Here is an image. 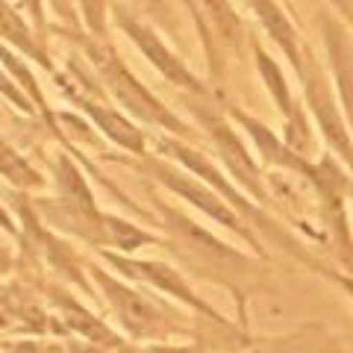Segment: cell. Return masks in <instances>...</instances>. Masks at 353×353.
<instances>
[{
  "instance_id": "obj_1",
  "label": "cell",
  "mask_w": 353,
  "mask_h": 353,
  "mask_svg": "<svg viewBox=\"0 0 353 353\" xmlns=\"http://www.w3.org/2000/svg\"><path fill=\"white\" fill-rule=\"evenodd\" d=\"M297 77H301V83H303L306 106H309V112H312L318 130H321L330 153L353 174V132L347 127L345 112H341V103L336 97L330 74L312 59V53L303 50V65H301V71H297Z\"/></svg>"
},
{
  "instance_id": "obj_2",
  "label": "cell",
  "mask_w": 353,
  "mask_h": 353,
  "mask_svg": "<svg viewBox=\"0 0 353 353\" xmlns=\"http://www.w3.org/2000/svg\"><path fill=\"white\" fill-rule=\"evenodd\" d=\"M324 48H327V65H330V80H333L336 97L341 103V112L347 118V127L353 132V36L341 18L324 15Z\"/></svg>"
},
{
  "instance_id": "obj_3",
  "label": "cell",
  "mask_w": 353,
  "mask_h": 353,
  "mask_svg": "<svg viewBox=\"0 0 353 353\" xmlns=\"http://www.w3.org/2000/svg\"><path fill=\"white\" fill-rule=\"evenodd\" d=\"M256 65H259V74H262L265 85H268V92L274 94V101H277L280 112L285 118V127H289V141H285V145H292L297 153H303L306 157L309 148H312V130H309L306 112L297 106V101L292 97V88H289V83H285L280 65L274 62L262 48H256Z\"/></svg>"
},
{
  "instance_id": "obj_4",
  "label": "cell",
  "mask_w": 353,
  "mask_h": 353,
  "mask_svg": "<svg viewBox=\"0 0 353 353\" xmlns=\"http://www.w3.org/2000/svg\"><path fill=\"white\" fill-rule=\"evenodd\" d=\"M203 121H206V130L212 132L215 145L221 148V153H224V162H227L230 174H233L241 185H248V192L256 197V201H265L262 176L256 171V165H253V159L248 157V148L241 145V139L236 136V130L230 124H224L218 115H206Z\"/></svg>"
},
{
  "instance_id": "obj_5",
  "label": "cell",
  "mask_w": 353,
  "mask_h": 353,
  "mask_svg": "<svg viewBox=\"0 0 353 353\" xmlns=\"http://www.w3.org/2000/svg\"><path fill=\"white\" fill-rule=\"evenodd\" d=\"M245 3L250 6V12L259 18V24L268 30V36L274 39V44L283 50V57L294 65V71H301L303 48H301V41H297V30L289 21V15H285L274 0H245Z\"/></svg>"
},
{
  "instance_id": "obj_6",
  "label": "cell",
  "mask_w": 353,
  "mask_h": 353,
  "mask_svg": "<svg viewBox=\"0 0 353 353\" xmlns=\"http://www.w3.org/2000/svg\"><path fill=\"white\" fill-rule=\"evenodd\" d=\"M330 280H333L336 285H341V289H345V292L353 297V277H350V274H333Z\"/></svg>"
}]
</instances>
